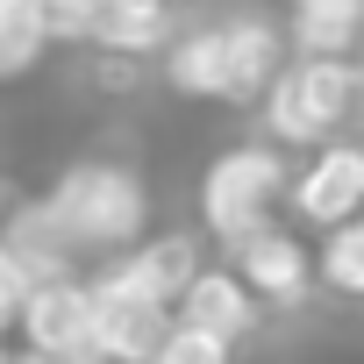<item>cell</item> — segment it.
Instances as JSON below:
<instances>
[{
  "mask_svg": "<svg viewBox=\"0 0 364 364\" xmlns=\"http://www.w3.org/2000/svg\"><path fill=\"white\" fill-rule=\"evenodd\" d=\"M50 215H58V229L72 236V250L79 257H100V264H114V257H129L143 236H150V186H143V171L129 164V157H72L58 178H50Z\"/></svg>",
  "mask_w": 364,
  "mask_h": 364,
  "instance_id": "1",
  "label": "cell"
},
{
  "mask_svg": "<svg viewBox=\"0 0 364 364\" xmlns=\"http://www.w3.org/2000/svg\"><path fill=\"white\" fill-rule=\"evenodd\" d=\"M286 193H293V171H286L279 143H229L200 171V236H215L222 250H236L257 229H272V208Z\"/></svg>",
  "mask_w": 364,
  "mask_h": 364,
  "instance_id": "2",
  "label": "cell"
},
{
  "mask_svg": "<svg viewBox=\"0 0 364 364\" xmlns=\"http://www.w3.org/2000/svg\"><path fill=\"white\" fill-rule=\"evenodd\" d=\"M357 93H364V72L350 58H293L264 93V136L279 150H328Z\"/></svg>",
  "mask_w": 364,
  "mask_h": 364,
  "instance_id": "3",
  "label": "cell"
},
{
  "mask_svg": "<svg viewBox=\"0 0 364 364\" xmlns=\"http://www.w3.org/2000/svg\"><path fill=\"white\" fill-rule=\"evenodd\" d=\"M15 336H22V364H100V343H93V272L43 279L29 293Z\"/></svg>",
  "mask_w": 364,
  "mask_h": 364,
  "instance_id": "4",
  "label": "cell"
},
{
  "mask_svg": "<svg viewBox=\"0 0 364 364\" xmlns=\"http://www.w3.org/2000/svg\"><path fill=\"white\" fill-rule=\"evenodd\" d=\"M200 272H208V236H193V229H164V236H143L129 257L100 264L93 279H107V286H122V293H143V300H157V307L178 314V300L193 293Z\"/></svg>",
  "mask_w": 364,
  "mask_h": 364,
  "instance_id": "5",
  "label": "cell"
},
{
  "mask_svg": "<svg viewBox=\"0 0 364 364\" xmlns=\"http://www.w3.org/2000/svg\"><path fill=\"white\" fill-rule=\"evenodd\" d=\"M293 215L300 222H314V229H343V222H357L364 215V143H328V150H314L300 171H293Z\"/></svg>",
  "mask_w": 364,
  "mask_h": 364,
  "instance_id": "6",
  "label": "cell"
},
{
  "mask_svg": "<svg viewBox=\"0 0 364 364\" xmlns=\"http://www.w3.org/2000/svg\"><path fill=\"white\" fill-rule=\"evenodd\" d=\"M178 328L171 307L143 300V293H122L107 279H93V343H100V364H150L164 350V336Z\"/></svg>",
  "mask_w": 364,
  "mask_h": 364,
  "instance_id": "7",
  "label": "cell"
},
{
  "mask_svg": "<svg viewBox=\"0 0 364 364\" xmlns=\"http://www.w3.org/2000/svg\"><path fill=\"white\" fill-rule=\"evenodd\" d=\"M229 264H236V279L264 300V307H300L307 293H314V279H321V264L307 257V243L293 236V229H257L250 243H236L229 250Z\"/></svg>",
  "mask_w": 364,
  "mask_h": 364,
  "instance_id": "8",
  "label": "cell"
},
{
  "mask_svg": "<svg viewBox=\"0 0 364 364\" xmlns=\"http://www.w3.org/2000/svg\"><path fill=\"white\" fill-rule=\"evenodd\" d=\"M157 79L178 100H236V50H229V22H193L178 29L171 50L157 58Z\"/></svg>",
  "mask_w": 364,
  "mask_h": 364,
  "instance_id": "9",
  "label": "cell"
},
{
  "mask_svg": "<svg viewBox=\"0 0 364 364\" xmlns=\"http://www.w3.org/2000/svg\"><path fill=\"white\" fill-rule=\"evenodd\" d=\"M257 314H264V300L236 279V264H208V272L193 279V293L178 300V328L215 336V343H229V350L257 328Z\"/></svg>",
  "mask_w": 364,
  "mask_h": 364,
  "instance_id": "10",
  "label": "cell"
},
{
  "mask_svg": "<svg viewBox=\"0 0 364 364\" xmlns=\"http://www.w3.org/2000/svg\"><path fill=\"white\" fill-rule=\"evenodd\" d=\"M0 236H8V250L22 257V272L43 286V279H79L86 272V257L72 250V236L58 229V215H50V200L43 193H29V200H15L8 215H0Z\"/></svg>",
  "mask_w": 364,
  "mask_h": 364,
  "instance_id": "11",
  "label": "cell"
},
{
  "mask_svg": "<svg viewBox=\"0 0 364 364\" xmlns=\"http://www.w3.org/2000/svg\"><path fill=\"white\" fill-rule=\"evenodd\" d=\"M178 36V15H171V0H107V15H100V36L93 50L107 58H164Z\"/></svg>",
  "mask_w": 364,
  "mask_h": 364,
  "instance_id": "12",
  "label": "cell"
},
{
  "mask_svg": "<svg viewBox=\"0 0 364 364\" xmlns=\"http://www.w3.org/2000/svg\"><path fill=\"white\" fill-rule=\"evenodd\" d=\"M286 43H293V58H357V50H364V15L293 8V15H286Z\"/></svg>",
  "mask_w": 364,
  "mask_h": 364,
  "instance_id": "13",
  "label": "cell"
},
{
  "mask_svg": "<svg viewBox=\"0 0 364 364\" xmlns=\"http://www.w3.org/2000/svg\"><path fill=\"white\" fill-rule=\"evenodd\" d=\"M314 264H321V286H328V293L364 300V215L343 222V229H328V243H321Z\"/></svg>",
  "mask_w": 364,
  "mask_h": 364,
  "instance_id": "14",
  "label": "cell"
},
{
  "mask_svg": "<svg viewBox=\"0 0 364 364\" xmlns=\"http://www.w3.org/2000/svg\"><path fill=\"white\" fill-rule=\"evenodd\" d=\"M50 50H58V43L43 36V22H0V86L36 79V65H43Z\"/></svg>",
  "mask_w": 364,
  "mask_h": 364,
  "instance_id": "15",
  "label": "cell"
},
{
  "mask_svg": "<svg viewBox=\"0 0 364 364\" xmlns=\"http://www.w3.org/2000/svg\"><path fill=\"white\" fill-rule=\"evenodd\" d=\"M100 15H107V0H36V22L50 43H93Z\"/></svg>",
  "mask_w": 364,
  "mask_h": 364,
  "instance_id": "16",
  "label": "cell"
},
{
  "mask_svg": "<svg viewBox=\"0 0 364 364\" xmlns=\"http://www.w3.org/2000/svg\"><path fill=\"white\" fill-rule=\"evenodd\" d=\"M29 293H36V279L22 272V257L8 250V236H0V336H15V321H22Z\"/></svg>",
  "mask_w": 364,
  "mask_h": 364,
  "instance_id": "17",
  "label": "cell"
},
{
  "mask_svg": "<svg viewBox=\"0 0 364 364\" xmlns=\"http://www.w3.org/2000/svg\"><path fill=\"white\" fill-rule=\"evenodd\" d=\"M150 364H236V350H229V343H215V336H193V328H171V336H164V350H157Z\"/></svg>",
  "mask_w": 364,
  "mask_h": 364,
  "instance_id": "18",
  "label": "cell"
},
{
  "mask_svg": "<svg viewBox=\"0 0 364 364\" xmlns=\"http://www.w3.org/2000/svg\"><path fill=\"white\" fill-rule=\"evenodd\" d=\"M93 86H100V93L143 86V58H107V50H93Z\"/></svg>",
  "mask_w": 364,
  "mask_h": 364,
  "instance_id": "19",
  "label": "cell"
},
{
  "mask_svg": "<svg viewBox=\"0 0 364 364\" xmlns=\"http://www.w3.org/2000/svg\"><path fill=\"white\" fill-rule=\"evenodd\" d=\"M0 22H36V0H0Z\"/></svg>",
  "mask_w": 364,
  "mask_h": 364,
  "instance_id": "20",
  "label": "cell"
},
{
  "mask_svg": "<svg viewBox=\"0 0 364 364\" xmlns=\"http://www.w3.org/2000/svg\"><path fill=\"white\" fill-rule=\"evenodd\" d=\"M293 8H343V15H364V0H293Z\"/></svg>",
  "mask_w": 364,
  "mask_h": 364,
  "instance_id": "21",
  "label": "cell"
},
{
  "mask_svg": "<svg viewBox=\"0 0 364 364\" xmlns=\"http://www.w3.org/2000/svg\"><path fill=\"white\" fill-rule=\"evenodd\" d=\"M0 343H8V336H0ZM0 364H15V357H8V350H0Z\"/></svg>",
  "mask_w": 364,
  "mask_h": 364,
  "instance_id": "22",
  "label": "cell"
},
{
  "mask_svg": "<svg viewBox=\"0 0 364 364\" xmlns=\"http://www.w3.org/2000/svg\"><path fill=\"white\" fill-rule=\"evenodd\" d=\"M357 114H364V93H357Z\"/></svg>",
  "mask_w": 364,
  "mask_h": 364,
  "instance_id": "23",
  "label": "cell"
}]
</instances>
